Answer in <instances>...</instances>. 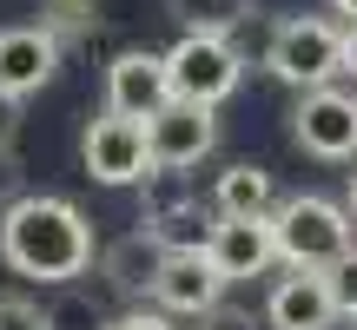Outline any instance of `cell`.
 <instances>
[{
  "label": "cell",
  "instance_id": "19",
  "mask_svg": "<svg viewBox=\"0 0 357 330\" xmlns=\"http://www.w3.org/2000/svg\"><path fill=\"white\" fill-rule=\"evenodd\" d=\"M205 324H212V330H252V317H238V311H205Z\"/></svg>",
  "mask_w": 357,
  "mask_h": 330
},
{
  "label": "cell",
  "instance_id": "17",
  "mask_svg": "<svg viewBox=\"0 0 357 330\" xmlns=\"http://www.w3.org/2000/svg\"><path fill=\"white\" fill-rule=\"evenodd\" d=\"M0 330H53L47 311L26 304V297H0Z\"/></svg>",
  "mask_w": 357,
  "mask_h": 330
},
{
  "label": "cell",
  "instance_id": "6",
  "mask_svg": "<svg viewBox=\"0 0 357 330\" xmlns=\"http://www.w3.org/2000/svg\"><path fill=\"white\" fill-rule=\"evenodd\" d=\"M146 146H153V165L159 172H192L205 152L218 146V119H212V106H199V100H172L159 106L153 119H146Z\"/></svg>",
  "mask_w": 357,
  "mask_h": 330
},
{
  "label": "cell",
  "instance_id": "16",
  "mask_svg": "<svg viewBox=\"0 0 357 330\" xmlns=\"http://www.w3.org/2000/svg\"><path fill=\"white\" fill-rule=\"evenodd\" d=\"M324 278H331V291H337V311H344V317H357V244L337 258L331 271H324Z\"/></svg>",
  "mask_w": 357,
  "mask_h": 330
},
{
  "label": "cell",
  "instance_id": "9",
  "mask_svg": "<svg viewBox=\"0 0 357 330\" xmlns=\"http://www.w3.org/2000/svg\"><path fill=\"white\" fill-rule=\"evenodd\" d=\"M153 297L172 317H205V311L225 297V278H218V265L205 251H166L159 271H153Z\"/></svg>",
  "mask_w": 357,
  "mask_h": 330
},
{
  "label": "cell",
  "instance_id": "13",
  "mask_svg": "<svg viewBox=\"0 0 357 330\" xmlns=\"http://www.w3.org/2000/svg\"><path fill=\"white\" fill-rule=\"evenodd\" d=\"M212 212L218 218H271V212H278V185H271V172H258V165H231V172H218Z\"/></svg>",
  "mask_w": 357,
  "mask_h": 330
},
{
  "label": "cell",
  "instance_id": "3",
  "mask_svg": "<svg viewBox=\"0 0 357 330\" xmlns=\"http://www.w3.org/2000/svg\"><path fill=\"white\" fill-rule=\"evenodd\" d=\"M351 205H331L318 191H298V198H278L271 212V231H278V258L284 265H305V271H331L337 258L351 251Z\"/></svg>",
  "mask_w": 357,
  "mask_h": 330
},
{
  "label": "cell",
  "instance_id": "2",
  "mask_svg": "<svg viewBox=\"0 0 357 330\" xmlns=\"http://www.w3.org/2000/svg\"><path fill=\"white\" fill-rule=\"evenodd\" d=\"M265 73L284 79L291 93L331 86L344 73V26H331L324 13H291V20L271 26L265 40Z\"/></svg>",
  "mask_w": 357,
  "mask_h": 330
},
{
  "label": "cell",
  "instance_id": "20",
  "mask_svg": "<svg viewBox=\"0 0 357 330\" xmlns=\"http://www.w3.org/2000/svg\"><path fill=\"white\" fill-rule=\"evenodd\" d=\"M344 73H351V79H357V20H351V26H344Z\"/></svg>",
  "mask_w": 357,
  "mask_h": 330
},
{
  "label": "cell",
  "instance_id": "4",
  "mask_svg": "<svg viewBox=\"0 0 357 330\" xmlns=\"http://www.w3.org/2000/svg\"><path fill=\"white\" fill-rule=\"evenodd\" d=\"M166 73H172V93L178 100H199V106H218L238 93L245 79V60L225 33H205V26H185L166 53Z\"/></svg>",
  "mask_w": 357,
  "mask_h": 330
},
{
  "label": "cell",
  "instance_id": "1",
  "mask_svg": "<svg viewBox=\"0 0 357 330\" xmlns=\"http://www.w3.org/2000/svg\"><path fill=\"white\" fill-rule=\"evenodd\" d=\"M93 225L73 198H53V191H26L0 212V258H7L20 278L40 284H73L93 265Z\"/></svg>",
  "mask_w": 357,
  "mask_h": 330
},
{
  "label": "cell",
  "instance_id": "10",
  "mask_svg": "<svg viewBox=\"0 0 357 330\" xmlns=\"http://www.w3.org/2000/svg\"><path fill=\"white\" fill-rule=\"evenodd\" d=\"M205 258L218 265V278H225V284L265 278V271L278 265V231H271V218H218Z\"/></svg>",
  "mask_w": 357,
  "mask_h": 330
},
{
  "label": "cell",
  "instance_id": "12",
  "mask_svg": "<svg viewBox=\"0 0 357 330\" xmlns=\"http://www.w3.org/2000/svg\"><path fill=\"white\" fill-rule=\"evenodd\" d=\"M60 73V33L53 26H7L0 33V93L26 100Z\"/></svg>",
  "mask_w": 357,
  "mask_h": 330
},
{
  "label": "cell",
  "instance_id": "8",
  "mask_svg": "<svg viewBox=\"0 0 357 330\" xmlns=\"http://www.w3.org/2000/svg\"><path fill=\"white\" fill-rule=\"evenodd\" d=\"M337 291H331V278L324 271H305V265H291V278H278L271 284V297H265V324L271 330H337Z\"/></svg>",
  "mask_w": 357,
  "mask_h": 330
},
{
  "label": "cell",
  "instance_id": "14",
  "mask_svg": "<svg viewBox=\"0 0 357 330\" xmlns=\"http://www.w3.org/2000/svg\"><path fill=\"white\" fill-rule=\"evenodd\" d=\"M146 231H153L159 251H205L218 231V212L212 205H166V212L146 218Z\"/></svg>",
  "mask_w": 357,
  "mask_h": 330
},
{
  "label": "cell",
  "instance_id": "22",
  "mask_svg": "<svg viewBox=\"0 0 357 330\" xmlns=\"http://www.w3.org/2000/svg\"><path fill=\"white\" fill-rule=\"evenodd\" d=\"M331 7H337V13H344V20H357V0H331Z\"/></svg>",
  "mask_w": 357,
  "mask_h": 330
},
{
  "label": "cell",
  "instance_id": "21",
  "mask_svg": "<svg viewBox=\"0 0 357 330\" xmlns=\"http://www.w3.org/2000/svg\"><path fill=\"white\" fill-rule=\"evenodd\" d=\"M13 106H20V100H7V93H0V146L13 139Z\"/></svg>",
  "mask_w": 357,
  "mask_h": 330
},
{
  "label": "cell",
  "instance_id": "11",
  "mask_svg": "<svg viewBox=\"0 0 357 330\" xmlns=\"http://www.w3.org/2000/svg\"><path fill=\"white\" fill-rule=\"evenodd\" d=\"M172 100V73H166V53H119L106 66V113H126V119H153L159 106Z\"/></svg>",
  "mask_w": 357,
  "mask_h": 330
},
{
  "label": "cell",
  "instance_id": "5",
  "mask_svg": "<svg viewBox=\"0 0 357 330\" xmlns=\"http://www.w3.org/2000/svg\"><path fill=\"white\" fill-rule=\"evenodd\" d=\"M79 159H86V172L100 178V185H146V178H159L153 146H146V119L106 113V106L86 126V139H79Z\"/></svg>",
  "mask_w": 357,
  "mask_h": 330
},
{
  "label": "cell",
  "instance_id": "18",
  "mask_svg": "<svg viewBox=\"0 0 357 330\" xmlns=\"http://www.w3.org/2000/svg\"><path fill=\"white\" fill-rule=\"evenodd\" d=\"M106 330H172V324H166V311H126V317H113Z\"/></svg>",
  "mask_w": 357,
  "mask_h": 330
},
{
  "label": "cell",
  "instance_id": "23",
  "mask_svg": "<svg viewBox=\"0 0 357 330\" xmlns=\"http://www.w3.org/2000/svg\"><path fill=\"white\" fill-rule=\"evenodd\" d=\"M351 212H357V172H351Z\"/></svg>",
  "mask_w": 357,
  "mask_h": 330
},
{
  "label": "cell",
  "instance_id": "7",
  "mask_svg": "<svg viewBox=\"0 0 357 330\" xmlns=\"http://www.w3.org/2000/svg\"><path fill=\"white\" fill-rule=\"evenodd\" d=\"M291 139L305 146L311 159H357V93H344V86L298 93Z\"/></svg>",
  "mask_w": 357,
  "mask_h": 330
},
{
  "label": "cell",
  "instance_id": "15",
  "mask_svg": "<svg viewBox=\"0 0 357 330\" xmlns=\"http://www.w3.org/2000/svg\"><path fill=\"white\" fill-rule=\"evenodd\" d=\"M178 13V26H205V33H231L252 13V0H166Z\"/></svg>",
  "mask_w": 357,
  "mask_h": 330
}]
</instances>
